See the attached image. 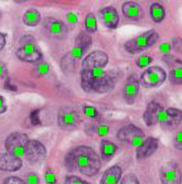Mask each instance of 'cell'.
I'll return each instance as SVG.
<instances>
[{"mask_svg": "<svg viewBox=\"0 0 182 184\" xmlns=\"http://www.w3.org/2000/svg\"><path fill=\"white\" fill-rule=\"evenodd\" d=\"M107 132H108V128L106 126H102L98 129V134H99L100 136H104V134H106Z\"/></svg>", "mask_w": 182, "mask_h": 184, "instance_id": "cell-39", "label": "cell"}, {"mask_svg": "<svg viewBox=\"0 0 182 184\" xmlns=\"http://www.w3.org/2000/svg\"><path fill=\"white\" fill-rule=\"evenodd\" d=\"M108 63V55L103 51H94L86 56L83 61L82 70L87 69H103Z\"/></svg>", "mask_w": 182, "mask_h": 184, "instance_id": "cell-12", "label": "cell"}, {"mask_svg": "<svg viewBox=\"0 0 182 184\" xmlns=\"http://www.w3.org/2000/svg\"><path fill=\"white\" fill-rule=\"evenodd\" d=\"M162 184H181V169L174 161L167 162L160 170Z\"/></svg>", "mask_w": 182, "mask_h": 184, "instance_id": "cell-8", "label": "cell"}, {"mask_svg": "<svg viewBox=\"0 0 182 184\" xmlns=\"http://www.w3.org/2000/svg\"><path fill=\"white\" fill-rule=\"evenodd\" d=\"M26 160L32 163H41L47 157L45 147L38 140H29L26 148Z\"/></svg>", "mask_w": 182, "mask_h": 184, "instance_id": "cell-9", "label": "cell"}, {"mask_svg": "<svg viewBox=\"0 0 182 184\" xmlns=\"http://www.w3.org/2000/svg\"><path fill=\"white\" fill-rule=\"evenodd\" d=\"M40 19H41V16H40V12L37 9H29L24 13L23 22L26 26H34L40 22Z\"/></svg>", "mask_w": 182, "mask_h": 184, "instance_id": "cell-21", "label": "cell"}, {"mask_svg": "<svg viewBox=\"0 0 182 184\" xmlns=\"http://www.w3.org/2000/svg\"><path fill=\"white\" fill-rule=\"evenodd\" d=\"M82 88L87 93H106L115 85V79L103 69H87L81 71Z\"/></svg>", "mask_w": 182, "mask_h": 184, "instance_id": "cell-2", "label": "cell"}, {"mask_svg": "<svg viewBox=\"0 0 182 184\" xmlns=\"http://www.w3.org/2000/svg\"><path fill=\"white\" fill-rule=\"evenodd\" d=\"M138 93H139V84H138L137 78H135L134 76L129 77L124 87V98L126 103L130 105L134 104L136 102Z\"/></svg>", "mask_w": 182, "mask_h": 184, "instance_id": "cell-17", "label": "cell"}, {"mask_svg": "<svg viewBox=\"0 0 182 184\" xmlns=\"http://www.w3.org/2000/svg\"><path fill=\"white\" fill-rule=\"evenodd\" d=\"M5 45H6V37L2 33H0V50H2Z\"/></svg>", "mask_w": 182, "mask_h": 184, "instance_id": "cell-40", "label": "cell"}, {"mask_svg": "<svg viewBox=\"0 0 182 184\" xmlns=\"http://www.w3.org/2000/svg\"><path fill=\"white\" fill-rule=\"evenodd\" d=\"M67 18H69L70 22H72V23H75V22H76V16H74V13H69V14H67Z\"/></svg>", "mask_w": 182, "mask_h": 184, "instance_id": "cell-41", "label": "cell"}, {"mask_svg": "<svg viewBox=\"0 0 182 184\" xmlns=\"http://www.w3.org/2000/svg\"><path fill=\"white\" fill-rule=\"evenodd\" d=\"M170 81L173 84H181L182 83V67L181 64L174 66L170 71Z\"/></svg>", "mask_w": 182, "mask_h": 184, "instance_id": "cell-25", "label": "cell"}, {"mask_svg": "<svg viewBox=\"0 0 182 184\" xmlns=\"http://www.w3.org/2000/svg\"><path fill=\"white\" fill-rule=\"evenodd\" d=\"M120 184H139V181H138V179L135 175L128 174V175H126L124 179L121 180Z\"/></svg>", "mask_w": 182, "mask_h": 184, "instance_id": "cell-30", "label": "cell"}, {"mask_svg": "<svg viewBox=\"0 0 182 184\" xmlns=\"http://www.w3.org/2000/svg\"><path fill=\"white\" fill-rule=\"evenodd\" d=\"M158 38V33L155 30H149L143 34L138 35L137 38L129 40L128 42L125 43V47L129 53L135 54V53L141 52V51L146 50L147 47L153 45L157 42Z\"/></svg>", "mask_w": 182, "mask_h": 184, "instance_id": "cell-3", "label": "cell"}, {"mask_svg": "<svg viewBox=\"0 0 182 184\" xmlns=\"http://www.w3.org/2000/svg\"><path fill=\"white\" fill-rule=\"evenodd\" d=\"M150 14L155 22L159 23L164 19V6L158 2H155L150 6Z\"/></svg>", "mask_w": 182, "mask_h": 184, "instance_id": "cell-23", "label": "cell"}, {"mask_svg": "<svg viewBox=\"0 0 182 184\" xmlns=\"http://www.w3.org/2000/svg\"><path fill=\"white\" fill-rule=\"evenodd\" d=\"M3 184H26L21 179H19L17 176H9L5 180Z\"/></svg>", "mask_w": 182, "mask_h": 184, "instance_id": "cell-32", "label": "cell"}, {"mask_svg": "<svg viewBox=\"0 0 182 184\" xmlns=\"http://www.w3.org/2000/svg\"><path fill=\"white\" fill-rule=\"evenodd\" d=\"M121 178V168L118 166H113L107 169L103 178L100 180V184H117Z\"/></svg>", "mask_w": 182, "mask_h": 184, "instance_id": "cell-20", "label": "cell"}, {"mask_svg": "<svg viewBox=\"0 0 182 184\" xmlns=\"http://www.w3.org/2000/svg\"><path fill=\"white\" fill-rule=\"evenodd\" d=\"M6 111V103L2 96H0V114H2Z\"/></svg>", "mask_w": 182, "mask_h": 184, "instance_id": "cell-38", "label": "cell"}, {"mask_svg": "<svg viewBox=\"0 0 182 184\" xmlns=\"http://www.w3.org/2000/svg\"><path fill=\"white\" fill-rule=\"evenodd\" d=\"M22 166L21 159L7 153H0V170L3 171H18Z\"/></svg>", "mask_w": 182, "mask_h": 184, "instance_id": "cell-14", "label": "cell"}, {"mask_svg": "<svg viewBox=\"0 0 182 184\" xmlns=\"http://www.w3.org/2000/svg\"><path fill=\"white\" fill-rule=\"evenodd\" d=\"M118 138L121 141L127 142L135 147H139L145 140V134L140 128L135 125H128L121 128L117 134Z\"/></svg>", "mask_w": 182, "mask_h": 184, "instance_id": "cell-6", "label": "cell"}, {"mask_svg": "<svg viewBox=\"0 0 182 184\" xmlns=\"http://www.w3.org/2000/svg\"><path fill=\"white\" fill-rule=\"evenodd\" d=\"M158 149V140L153 137H149L146 140H144L143 143L138 147L137 149V158L145 159L150 157L151 154L156 152Z\"/></svg>", "mask_w": 182, "mask_h": 184, "instance_id": "cell-16", "label": "cell"}, {"mask_svg": "<svg viewBox=\"0 0 182 184\" xmlns=\"http://www.w3.org/2000/svg\"><path fill=\"white\" fill-rule=\"evenodd\" d=\"M45 180H47V183H49V184L55 183V176H54V174H53L51 171L47 172V174H45Z\"/></svg>", "mask_w": 182, "mask_h": 184, "instance_id": "cell-34", "label": "cell"}, {"mask_svg": "<svg viewBox=\"0 0 182 184\" xmlns=\"http://www.w3.org/2000/svg\"><path fill=\"white\" fill-rule=\"evenodd\" d=\"M40 110H38V109H35V110H33L31 113V115H30V120H31L32 125H39L40 124Z\"/></svg>", "mask_w": 182, "mask_h": 184, "instance_id": "cell-31", "label": "cell"}, {"mask_svg": "<svg viewBox=\"0 0 182 184\" xmlns=\"http://www.w3.org/2000/svg\"><path fill=\"white\" fill-rule=\"evenodd\" d=\"M85 28L87 31L90 32H96L97 31V21L93 13H88L85 19Z\"/></svg>", "mask_w": 182, "mask_h": 184, "instance_id": "cell-26", "label": "cell"}, {"mask_svg": "<svg viewBox=\"0 0 182 184\" xmlns=\"http://www.w3.org/2000/svg\"><path fill=\"white\" fill-rule=\"evenodd\" d=\"M17 56L24 62L34 63L42 58V53L35 43H26V44H22L18 49Z\"/></svg>", "mask_w": 182, "mask_h": 184, "instance_id": "cell-10", "label": "cell"}, {"mask_svg": "<svg viewBox=\"0 0 182 184\" xmlns=\"http://www.w3.org/2000/svg\"><path fill=\"white\" fill-rule=\"evenodd\" d=\"M6 75H7V69H6L5 64L0 62V78H3Z\"/></svg>", "mask_w": 182, "mask_h": 184, "instance_id": "cell-37", "label": "cell"}, {"mask_svg": "<svg viewBox=\"0 0 182 184\" xmlns=\"http://www.w3.org/2000/svg\"><path fill=\"white\" fill-rule=\"evenodd\" d=\"M121 11L126 18L130 20H138L141 17V8L139 3L134 1H127L121 7Z\"/></svg>", "mask_w": 182, "mask_h": 184, "instance_id": "cell-19", "label": "cell"}, {"mask_svg": "<svg viewBox=\"0 0 182 184\" xmlns=\"http://www.w3.org/2000/svg\"><path fill=\"white\" fill-rule=\"evenodd\" d=\"M151 62H152V58L148 55L140 56V58H138V60L136 61V63H137V65L139 66V67H146V66L149 65Z\"/></svg>", "mask_w": 182, "mask_h": 184, "instance_id": "cell-29", "label": "cell"}, {"mask_svg": "<svg viewBox=\"0 0 182 184\" xmlns=\"http://www.w3.org/2000/svg\"><path fill=\"white\" fill-rule=\"evenodd\" d=\"M164 111V107L157 102H151L148 104L147 109L144 114V120L148 126H152L159 122L160 116Z\"/></svg>", "mask_w": 182, "mask_h": 184, "instance_id": "cell-13", "label": "cell"}, {"mask_svg": "<svg viewBox=\"0 0 182 184\" xmlns=\"http://www.w3.org/2000/svg\"><path fill=\"white\" fill-rule=\"evenodd\" d=\"M28 182H29V184H38L39 179L35 174H30V175H28Z\"/></svg>", "mask_w": 182, "mask_h": 184, "instance_id": "cell-36", "label": "cell"}, {"mask_svg": "<svg viewBox=\"0 0 182 184\" xmlns=\"http://www.w3.org/2000/svg\"><path fill=\"white\" fill-rule=\"evenodd\" d=\"M83 111L90 118H97L98 117V110L95 107H92V106H85L83 108Z\"/></svg>", "mask_w": 182, "mask_h": 184, "instance_id": "cell-28", "label": "cell"}, {"mask_svg": "<svg viewBox=\"0 0 182 184\" xmlns=\"http://www.w3.org/2000/svg\"><path fill=\"white\" fill-rule=\"evenodd\" d=\"M117 147L114 145L113 142L108 141V140H103L102 145H100V154L104 159L108 160L114 155V153L116 152Z\"/></svg>", "mask_w": 182, "mask_h": 184, "instance_id": "cell-22", "label": "cell"}, {"mask_svg": "<svg viewBox=\"0 0 182 184\" xmlns=\"http://www.w3.org/2000/svg\"><path fill=\"white\" fill-rule=\"evenodd\" d=\"M167 74L159 66H151L143 73L140 82L145 87H158L166 81Z\"/></svg>", "mask_w": 182, "mask_h": 184, "instance_id": "cell-5", "label": "cell"}, {"mask_svg": "<svg viewBox=\"0 0 182 184\" xmlns=\"http://www.w3.org/2000/svg\"><path fill=\"white\" fill-rule=\"evenodd\" d=\"M92 44V39L87 33L85 32H81L79 34V37L76 38V47L79 49L81 51L85 52V50H87Z\"/></svg>", "mask_w": 182, "mask_h": 184, "instance_id": "cell-24", "label": "cell"}, {"mask_svg": "<svg viewBox=\"0 0 182 184\" xmlns=\"http://www.w3.org/2000/svg\"><path fill=\"white\" fill-rule=\"evenodd\" d=\"M162 49H164V51H168V50H169V45H168V44H162V45H161V50H162Z\"/></svg>", "mask_w": 182, "mask_h": 184, "instance_id": "cell-42", "label": "cell"}, {"mask_svg": "<svg viewBox=\"0 0 182 184\" xmlns=\"http://www.w3.org/2000/svg\"><path fill=\"white\" fill-rule=\"evenodd\" d=\"M21 44H26V43H35V39L31 35H24L20 39Z\"/></svg>", "mask_w": 182, "mask_h": 184, "instance_id": "cell-33", "label": "cell"}, {"mask_svg": "<svg viewBox=\"0 0 182 184\" xmlns=\"http://www.w3.org/2000/svg\"><path fill=\"white\" fill-rule=\"evenodd\" d=\"M181 117L182 113L180 109L177 108H168L161 114L159 122L161 124V126L164 127V129H174L179 126V124L181 122Z\"/></svg>", "mask_w": 182, "mask_h": 184, "instance_id": "cell-11", "label": "cell"}, {"mask_svg": "<svg viewBox=\"0 0 182 184\" xmlns=\"http://www.w3.org/2000/svg\"><path fill=\"white\" fill-rule=\"evenodd\" d=\"M65 184H90L88 182L84 181L83 179L76 175H69L65 179Z\"/></svg>", "mask_w": 182, "mask_h": 184, "instance_id": "cell-27", "label": "cell"}, {"mask_svg": "<svg viewBox=\"0 0 182 184\" xmlns=\"http://www.w3.org/2000/svg\"><path fill=\"white\" fill-rule=\"evenodd\" d=\"M65 166L70 171H79L86 176H92L99 171L100 159L94 149L79 146L66 154Z\"/></svg>", "mask_w": 182, "mask_h": 184, "instance_id": "cell-1", "label": "cell"}, {"mask_svg": "<svg viewBox=\"0 0 182 184\" xmlns=\"http://www.w3.org/2000/svg\"><path fill=\"white\" fill-rule=\"evenodd\" d=\"M44 28L45 30L52 35H55V37H60V35H63L66 32V26L63 21L58 20L55 18H47L44 19Z\"/></svg>", "mask_w": 182, "mask_h": 184, "instance_id": "cell-18", "label": "cell"}, {"mask_svg": "<svg viewBox=\"0 0 182 184\" xmlns=\"http://www.w3.org/2000/svg\"><path fill=\"white\" fill-rule=\"evenodd\" d=\"M79 122V117L77 111L73 107L65 106L59 110L58 124L64 130H72L77 127Z\"/></svg>", "mask_w": 182, "mask_h": 184, "instance_id": "cell-7", "label": "cell"}, {"mask_svg": "<svg viewBox=\"0 0 182 184\" xmlns=\"http://www.w3.org/2000/svg\"><path fill=\"white\" fill-rule=\"evenodd\" d=\"M99 17L103 23L109 29H116L119 23V16L117 10L114 7H106L102 9L99 12Z\"/></svg>", "mask_w": 182, "mask_h": 184, "instance_id": "cell-15", "label": "cell"}, {"mask_svg": "<svg viewBox=\"0 0 182 184\" xmlns=\"http://www.w3.org/2000/svg\"><path fill=\"white\" fill-rule=\"evenodd\" d=\"M29 141L28 136L21 132H13L6 140V149L9 154L20 158L26 152V148Z\"/></svg>", "mask_w": 182, "mask_h": 184, "instance_id": "cell-4", "label": "cell"}, {"mask_svg": "<svg viewBox=\"0 0 182 184\" xmlns=\"http://www.w3.org/2000/svg\"><path fill=\"white\" fill-rule=\"evenodd\" d=\"M176 146H177L178 149H180V150L182 149V147H181L182 146V132L181 131H179L177 134V138H176Z\"/></svg>", "mask_w": 182, "mask_h": 184, "instance_id": "cell-35", "label": "cell"}]
</instances>
